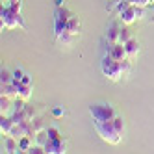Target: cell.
<instances>
[{"label": "cell", "mask_w": 154, "mask_h": 154, "mask_svg": "<svg viewBox=\"0 0 154 154\" xmlns=\"http://www.w3.org/2000/svg\"><path fill=\"white\" fill-rule=\"evenodd\" d=\"M100 69L104 72L106 78H109L112 82H119L121 78H126L130 74V69H132V63H130V58H125V60H115L112 56H106L102 58L100 61Z\"/></svg>", "instance_id": "cell-1"}, {"label": "cell", "mask_w": 154, "mask_h": 154, "mask_svg": "<svg viewBox=\"0 0 154 154\" xmlns=\"http://www.w3.org/2000/svg\"><path fill=\"white\" fill-rule=\"evenodd\" d=\"M2 26L4 28H20L24 30L26 24L23 20V15H20V0H13L2 8Z\"/></svg>", "instance_id": "cell-2"}, {"label": "cell", "mask_w": 154, "mask_h": 154, "mask_svg": "<svg viewBox=\"0 0 154 154\" xmlns=\"http://www.w3.org/2000/svg\"><path fill=\"white\" fill-rule=\"evenodd\" d=\"M89 113L93 117V123H106V121H113L117 117L115 108L112 104H104V102L91 104L89 106Z\"/></svg>", "instance_id": "cell-3"}, {"label": "cell", "mask_w": 154, "mask_h": 154, "mask_svg": "<svg viewBox=\"0 0 154 154\" xmlns=\"http://www.w3.org/2000/svg\"><path fill=\"white\" fill-rule=\"evenodd\" d=\"M95 128L98 132V136H100L104 141L112 143V145H117V143L123 139V134L115 128L113 121H106V123H95Z\"/></svg>", "instance_id": "cell-4"}, {"label": "cell", "mask_w": 154, "mask_h": 154, "mask_svg": "<svg viewBox=\"0 0 154 154\" xmlns=\"http://www.w3.org/2000/svg\"><path fill=\"white\" fill-rule=\"evenodd\" d=\"M74 13L71 11V9L67 8H56V17H54V34H61V32L67 30V23H69V19L72 17Z\"/></svg>", "instance_id": "cell-5"}, {"label": "cell", "mask_w": 154, "mask_h": 154, "mask_svg": "<svg viewBox=\"0 0 154 154\" xmlns=\"http://www.w3.org/2000/svg\"><path fill=\"white\" fill-rule=\"evenodd\" d=\"M106 54L108 56H112V58H115V60H125V58H128L126 56V48H125V43H108V47H106Z\"/></svg>", "instance_id": "cell-6"}, {"label": "cell", "mask_w": 154, "mask_h": 154, "mask_svg": "<svg viewBox=\"0 0 154 154\" xmlns=\"http://www.w3.org/2000/svg\"><path fill=\"white\" fill-rule=\"evenodd\" d=\"M2 152L6 154H13V152H20L19 149V139L11 134H8L4 139H2Z\"/></svg>", "instance_id": "cell-7"}, {"label": "cell", "mask_w": 154, "mask_h": 154, "mask_svg": "<svg viewBox=\"0 0 154 154\" xmlns=\"http://www.w3.org/2000/svg\"><path fill=\"white\" fill-rule=\"evenodd\" d=\"M47 152H50V154H61V152H65V149H67V143H65V139L63 137H60V139H50L48 143H47Z\"/></svg>", "instance_id": "cell-8"}, {"label": "cell", "mask_w": 154, "mask_h": 154, "mask_svg": "<svg viewBox=\"0 0 154 154\" xmlns=\"http://www.w3.org/2000/svg\"><path fill=\"white\" fill-rule=\"evenodd\" d=\"M119 19L123 20V24H132L134 20H137V13H136V6L130 4L128 8H125L123 11L119 13Z\"/></svg>", "instance_id": "cell-9"}, {"label": "cell", "mask_w": 154, "mask_h": 154, "mask_svg": "<svg viewBox=\"0 0 154 154\" xmlns=\"http://www.w3.org/2000/svg\"><path fill=\"white\" fill-rule=\"evenodd\" d=\"M78 37H80V35H74V34H71V32H67V30L56 35L58 43H60V45H63V47H72L74 43H76V39H78Z\"/></svg>", "instance_id": "cell-10"}, {"label": "cell", "mask_w": 154, "mask_h": 154, "mask_svg": "<svg viewBox=\"0 0 154 154\" xmlns=\"http://www.w3.org/2000/svg\"><path fill=\"white\" fill-rule=\"evenodd\" d=\"M119 37H121V28L115 23H112L106 30V43H119L121 41Z\"/></svg>", "instance_id": "cell-11"}, {"label": "cell", "mask_w": 154, "mask_h": 154, "mask_svg": "<svg viewBox=\"0 0 154 154\" xmlns=\"http://www.w3.org/2000/svg\"><path fill=\"white\" fill-rule=\"evenodd\" d=\"M80 30H82V20H80L78 15L74 13L69 19V23H67V32H71V34H74V35H80Z\"/></svg>", "instance_id": "cell-12"}, {"label": "cell", "mask_w": 154, "mask_h": 154, "mask_svg": "<svg viewBox=\"0 0 154 154\" xmlns=\"http://www.w3.org/2000/svg\"><path fill=\"white\" fill-rule=\"evenodd\" d=\"M125 48H126V56H128L130 60H134L137 54H139V43H137V39L132 37L130 41H126V43H125Z\"/></svg>", "instance_id": "cell-13"}, {"label": "cell", "mask_w": 154, "mask_h": 154, "mask_svg": "<svg viewBox=\"0 0 154 154\" xmlns=\"http://www.w3.org/2000/svg\"><path fill=\"white\" fill-rule=\"evenodd\" d=\"M13 119L9 117V115H2V119H0V130H2V136H8V134H11V130H13Z\"/></svg>", "instance_id": "cell-14"}, {"label": "cell", "mask_w": 154, "mask_h": 154, "mask_svg": "<svg viewBox=\"0 0 154 154\" xmlns=\"http://www.w3.org/2000/svg\"><path fill=\"white\" fill-rule=\"evenodd\" d=\"M0 109H2V115H9L11 112H15L13 109V102H11V97H4L0 98ZM11 117V115H9Z\"/></svg>", "instance_id": "cell-15"}, {"label": "cell", "mask_w": 154, "mask_h": 154, "mask_svg": "<svg viewBox=\"0 0 154 154\" xmlns=\"http://www.w3.org/2000/svg\"><path fill=\"white\" fill-rule=\"evenodd\" d=\"M17 97H20V98H24V100H28V98L32 97V85L17 84Z\"/></svg>", "instance_id": "cell-16"}, {"label": "cell", "mask_w": 154, "mask_h": 154, "mask_svg": "<svg viewBox=\"0 0 154 154\" xmlns=\"http://www.w3.org/2000/svg\"><path fill=\"white\" fill-rule=\"evenodd\" d=\"M32 145H34V139H32V136H23L19 137V149L20 152H28L32 149Z\"/></svg>", "instance_id": "cell-17"}, {"label": "cell", "mask_w": 154, "mask_h": 154, "mask_svg": "<svg viewBox=\"0 0 154 154\" xmlns=\"http://www.w3.org/2000/svg\"><path fill=\"white\" fill-rule=\"evenodd\" d=\"M2 95L4 97H13V95H17V84H13V82L2 84Z\"/></svg>", "instance_id": "cell-18"}, {"label": "cell", "mask_w": 154, "mask_h": 154, "mask_svg": "<svg viewBox=\"0 0 154 154\" xmlns=\"http://www.w3.org/2000/svg\"><path fill=\"white\" fill-rule=\"evenodd\" d=\"M0 82H2V84L13 82V72H11V71H8V69H2V72H0Z\"/></svg>", "instance_id": "cell-19"}, {"label": "cell", "mask_w": 154, "mask_h": 154, "mask_svg": "<svg viewBox=\"0 0 154 154\" xmlns=\"http://www.w3.org/2000/svg\"><path fill=\"white\" fill-rule=\"evenodd\" d=\"M113 125H115V128L121 132V134L125 136V119H123V115H119V113H117V117L113 119Z\"/></svg>", "instance_id": "cell-20"}, {"label": "cell", "mask_w": 154, "mask_h": 154, "mask_svg": "<svg viewBox=\"0 0 154 154\" xmlns=\"http://www.w3.org/2000/svg\"><path fill=\"white\" fill-rule=\"evenodd\" d=\"M121 43H126V41H130L132 39V32L126 28V26H123V28H121Z\"/></svg>", "instance_id": "cell-21"}, {"label": "cell", "mask_w": 154, "mask_h": 154, "mask_svg": "<svg viewBox=\"0 0 154 154\" xmlns=\"http://www.w3.org/2000/svg\"><path fill=\"white\" fill-rule=\"evenodd\" d=\"M32 126H34L35 132L45 130V125H43V119H41V117H34V119H32Z\"/></svg>", "instance_id": "cell-22"}, {"label": "cell", "mask_w": 154, "mask_h": 154, "mask_svg": "<svg viewBox=\"0 0 154 154\" xmlns=\"http://www.w3.org/2000/svg\"><path fill=\"white\" fill-rule=\"evenodd\" d=\"M47 132H48L50 139H60V137H61V132H60L56 126H48V128H47Z\"/></svg>", "instance_id": "cell-23"}, {"label": "cell", "mask_w": 154, "mask_h": 154, "mask_svg": "<svg viewBox=\"0 0 154 154\" xmlns=\"http://www.w3.org/2000/svg\"><path fill=\"white\" fill-rule=\"evenodd\" d=\"M24 74H26V72H24V71H20V69H19V71H13V84H19L20 80H23V76H24Z\"/></svg>", "instance_id": "cell-24"}, {"label": "cell", "mask_w": 154, "mask_h": 154, "mask_svg": "<svg viewBox=\"0 0 154 154\" xmlns=\"http://www.w3.org/2000/svg\"><path fill=\"white\" fill-rule=\"evenodd\" d=\"M19 84H26V85H32V76H30V74H24V76H23V80H20Z\"/></svg>", "instance_id": "cell-25"}, {"label": "cell", "mask_w": 154, "mask_h": 154, "mask_svg": "<svg viewBox=\"0 0 154 154\" xmlns=\"http://www.w3.org/2000/svg\"><path fill=\"white\" fill-rule=\"evenodd\" d=\"M52 113H54V117H61V115L65 113V109H63V108H54Z\"/></svg>", "instance_id": "cell-26"}, {"label": "cell", "mask_w": 154, "mask_h": 154, "mask_svg": "<svg viewBox=\"0 0 154 154\" xmlns=\"http://www.w3.org/2000/svg\"><path fill=\"white\" fill-rule=\"evenodd\" d=\"M65 6V0H56V8H63Z\"/></svg>", "instance_id": "cell-27"}, {"label": "cell", "mask_w": 154, "mask_h": 154, "mask_svg": "<svg viewBox=\"0 0 154 154\" xmlns=\"http://www.w3.org/2000/svg\"><path fill=\"white\" fill-rule=\"evenodd\" d=\"M150 2H152V4H154V0H150Z\"/></svg>", "instance_id": "cell-28"}, {"label": "cell", "mask_w": 154, "mask_h": 154, "mask_svg": "<svg viewBox=\"0 0 154 154\" xmlns=\"http://www.w3.org/2000/svg\"><path fill=\"white\" fill-rule=\"evenodd\" d=\"M108 2H109V0H108Z\"/></svg>", "instance_id": "cell-29"}]
</instances>
